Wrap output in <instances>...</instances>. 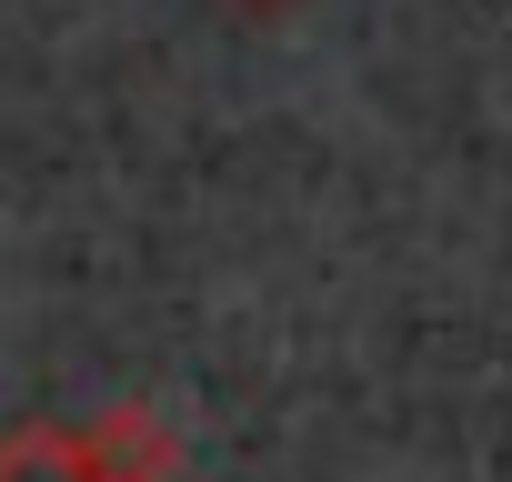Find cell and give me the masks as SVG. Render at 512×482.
Listing matches in <instances>:
<instances>
[{
	"instance_id": "obj_1",
	"label": "cell",
	"mask_w": 512,
	"mask_h": 482,
	"mask_svg": "<svg viewBox=\"0 0 512 482\" xmlns=\"http://www.w3.org/2000/svg\"><path fill=\"white\" fill-rule=\"evenodd\" d=\"M171 472H181V442H171V422L151 402L0 432V482H171Z\"/></svg>"
},
{
	"instance_id": "obj_2",
	"label": "cell",
	"mask_w": 512,
	"mask_h": 482,
	"mask_svg": "<svg viewBox=\"0 0 512 482\" xmlns=\"http://www.w3.org/2000/svg\"><path fill=\"white\" fill-rule=\"evenodd\" d=\"M231 11H251V21H272V11H292V0H231Z\"/></svg>"
}]
</instances>
